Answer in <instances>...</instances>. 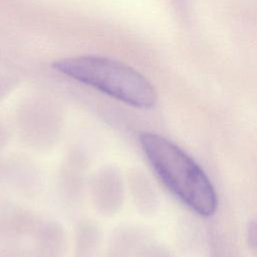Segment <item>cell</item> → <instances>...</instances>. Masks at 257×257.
I'll return each instance as SVG.
<instances>
[{"label":"cell","mask_w":257,"mask_h":257,"mask_svg":"<svg viewBox=\"0 0 257 257\" xmlns=\"http://www.w3.org/2000/svg\"><path fill=\"white\" fill-rule=\"evenodd\" d=\"M139 143L161 182L186 206L209 217L217 208V195L205 172L182 149L165 137L141 132Z\"/></svg>","instance_id":"1"},{"label":"cell","mask_w":257,"mask_h":257,"mask_svg":"<svg viewBox=\"0 0 257 257\" xmlns=\"http://www.w3.org/2000/svg\"><path fill=\"white\" fill-rule=\"evenodd\" d=\"M59 72L126 105L148 109L157 102L151 82L134 68L101 56H75L55 61Z\"/></svg>","instance_id":"2"},{"label":"cell","mask_w":257,"mask_h":257,"mask_svg":"<svg viewBox=\"0 0 257 257\" xmlns=\"http://www.w3.org/2000/svg\"><path fill=\"white\" fill-rule=\"evenodd\" d=\"M64 119L60 111L51 105L36 103L24 106L15 119V134L26 148L46 153L62 140Z\"/></svg>","instance_id":"3"},{"label":"cell","mask_w":257,"mask_h":257,"mask_svg":"<svg viewBox=\"0 0 257 257\" xmlns=\"http://www.w3.org/2000/svg\"><path fill=\"white\" fill-rule=\"evenodd\" d=\"M89 156L82 147L74 145L63 156L56 175V191L61 203L69 208L78 206L88 190Z\"/></svg>","instance_id":"4"},{"label":"cell","mask_w":257,"mask_h":257,"mask_svg":"<svg viewBox=\"0 0 257 257\" xmlns=\"http://www.w3.org/2000/svg\"><path fill=\"white\" fill-rule=\"evenodd\" d=\"M42 184L41 170L30 158L16 154L0 157V196L32 198Z\"/></svg>","instance_id":"5"},{"label":"cell","mask_w":257,"mask_h":257,"mask_svg":"<svg viewBox=\"0 0 257 257\" xmlns=\"http://www.w3.org/2000/svg\"><path fill=\"white\" fill-rule=\"evenodd\" d=\"M87 192L97 213L113 217L122 210L124 204L125 176L116 166L104 165L90 176Z\"/></svg>","instance_id":"6"},{"label":"cell","mask_w":257,"mask_h":257,"mask_svg":"<svg viewBox=\"0 0 257 257\" xmlns=\"http://www.w3.org/2000/svg\"><path fill=\"white\" fill-rule=\"evenodd\" d=\"M41 219L30 209L8 202L0 203V244L20 243L33 237Z\"/></svg>","instance_id":"7"},{"label":"cell","mask_w":257,"mask_h":257,"mask_svg":"<svg viewBox=\"0 0 257 257\" xmlns=\"http://www.w3.org/2000/svg\"><path fill=\"white\" fill-rule=\"evenodd\" d=\"M32 239V257L67 256V233L63 224L57 220L41 221Z\"/></svg>","instance_id":"8"},{"label":"cell","mask_w":257,"mask_h":257,"mask_svg":"<svg viewBox=\"0 0 257 257\" xmlns=\"http://www.w3.org/2000/svg\"><path fill=\"white\" fill-rule=\"evenodd\" d=\"M102 232L99 225L90 219L79 221L75 227L72 257H97Z\"/></svg>","instance_id":"9"},{"label":"cell","mask_w":257,"mask_h":257,"mask_svg":"<svg viewBox=\"0 0 257 257\" xmlns=\"http://www.w3.org/2000/svg\"><path fill=\"white\" fill-rule=\"evenodd\" d=\"M142 247L138 230L128 224L121 225L111 233L104 257H137Z\"/></svg>","instance_id":"10"},{"label":"cell","mask_w":257,"mask_h":257,"mask_svg":"<svg viewBox=\"0 0 257 257\" xmlns=\"http://www.w3.org/2000/svg\"><path fill=\"white\" fill-rule=\"evenodd\" d=\"M126 190L130 192L135 207L142 213H148L153 207V192L144 174L131 169L125 176Z\"/></svg>","instance_id":"11"},{"label":"cell","mask_w":257,"mask_h":257,"mask_svg":"<svg viewBox=\"0 0 257 257\" xmlns=\"http://www.w3.org/2000/svg\"><path fill=\"white\" fill-rule=\"evenodd\" d=\"M0 257H32V254L20 243H7L0 244Z\"/></svg>","instance_id":"12"},{"label":"cell","mask_w":257,"mask_h":257,"mask_svg":"<svg viewBox=\"0 0 257 257\" xmlns=\"http://www.w3.org/2000/svg\"><path fill=\"white\" fill-rule=\"evenodd\" d=\"M248 238L252 245L257 247V220L251 222L248 229Z\"/></svg>","instance_id":"13"},{"label":"cell","mask_w":257,"mask_h":257,"mask_svg":"<svg viewBox=\"0 0 257 257\" xmlns=\"http://www.w3.org/2000/svg\"><path fill=\"white\" fill-rule=\"evenodd\" d=\"M9 139H10V135H9L8 128H6L3 125V123L0 122V151L8 145Z\"/></svg>","instance_id":"14"}]
</instances>
